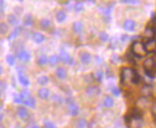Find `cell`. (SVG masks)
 I'll return each instance as SVG.
<instances>
[{
  "label": "cell",
  "mask_w": 156,
  "mask_h": 128,
  "mask_svg": "<svg viewBox=\"0 0 156 128\" xmlns=\"http://www.w3.org/2000/svg\"><path fill=\"white\" fill-rule=\"evenodd\" d=\"M140 75L135 70L129 67H123L121 69V84H137L140 81Z\"/></svg>",
  "instance_id": "cell-1"
},
{
  "label": "cell",
  "mask_w": 156,
  "mask_h": 128,
  "mask_svg": "<svg viewBox=\"0 0 156 128\" xmlns=\"http://www.w3.org/2000/svg\"><path fill=\"white\" fill-rule=\"evenodd\" d=\"M143 68L145 70L146 75L149 76L150 78H153L156 74V54L146 57V59L143 62Z\"/></svg>",
  "instance_id": "cell-2"
},
{
  "label": "cell",
  "mask_w": 156,
  "mask_h": 128,
  "mask_svg": "<svg viewBox=\"0 0 156 128\" xmlns=\"http://www.w3.org/2000/svg\"><path fill=\"white\" fill-rule=\"evenodd\" d=\"M130 52H131L132 55H134L137 59H140V57H144L147 54V49H146V46L143 42L140 41H134L131 44V47H130Z\"/></svg>",
  "instance_id": "cell-3"
},
{
  "label": "cell",
  "mask_w": 156,
  "mask_h": 128,
  "mask_svg": "<svg viewBox=\"0 0 156 128\" xmlns=\"http://www.w3.org/2000/svg\"><path fill=\"white\" fill-rule=\"evenodd\" d=\"M20 94L23 97V103L26 105V106H29V107H31V108L36 107V100H34V98L29 94V92L27 91V90L21 91Z\"/></svg>",
  "instance_id": "cell-4"
},
{
  "label": "cell",
  "mask_w": 156,
  "mask_h": 128,
  "mask_svg": "<svg viewBox=\"0 0 156 128\" xmlns=\"http://www.w3.org/2000/svg\"><path fill=\"white\" fill-rule=\"evenodd\" d=\"M151 104L152 103H151L149 97H146V96H140L136 101V107L142 110L148 108Z\"/></svg>",
  "instance_id": "cell-5"
},
{
  "label": "cell",
  "mask_w": 156,
  "mask_h": 128,
  "mask_svg": "<svg viewBox=\"0 0 156 128\" xmlns=\"http://www.w3.org/2000/svg\"><path fill=\"white\" fill-rule=\"evenodd\" d=\"M85 95H87V97L89 98H94L98 96V95H100V87H97V85H90V87H87V89H85Z\"/></svg>",
  "instance_id": "cell-6"
},
{
  "label": "cell",
  "mask_w": 156,
  "mask_h": 128,
  "mask_svg": "<svg viewBox=\"0 0 156 128\" xmlns=\"http://www.w3.org/2000/svg\"><path fill=\"white\" fill-rule=\"evenodd\" d=\"M123 27H124L125 30L129 31V32H133L136 28V22L132 19H126L123 23Z\"/></svg>",
  "instance_id": "cell-7"
},
{
  "label": "cell",
  "mask_w": 156,
  "mask_h": 128,
  "mask_svg": "<svg viewBox=\"0 0 156 128\" xmlns=\"http://www.w3.org/2000/svg\"><path fill=\"white\" fill-rule=\"evenodd\" d=\"M17 55H18V59L21 62H27L30 61V54L27 50H25L24 48H21L20 50L17 51Z\"/></svg>",
  "instance_id": "cell-8"
},
{
  "label": "cell",
  "mask_w": 156,
  "mask_h": 128,
  "mask_svg": "<svg viewBox=\"0 0 156 128\" xmlns=\"http://www.w3.org/2000/svg\"><path fill=\"white\" fill-rule=\"evenodd\" d=\"M59 56H60V59L62 61V62H65V64H67V65H70V66L73 65V59L66 50H64V49L60 50Z\"/></svg>",
  "instance_id": "cell-9"
},
{
  "label": "cell",
  "mask_w": 156,
  "mask_h": 128,
  "mask_svg": "<svg viewBox=\"0 0 156 128\" xmlns=\"http://www.w3.org/2000/svg\"><path fill=\"white\" fill-rule=\"evenodd\" d=\"M17 115H18V117L21 120H27L29 117L28 110H27L26 107L22 106V105H20V106L17 107Z\"/></svg>",
  "instance_id": "cell-10"
},
{
  "label": "cell",
  "mask_w": 156,
  "mask_h": 128,
  "mask_svg": "<svg viewBox=\"0 0 156 128\" xmlns=\"http://www.w3.org/2000/svg\"><path fill=\"white\" fill-rule=\"evenodd\" d=\"M79 59L81 62V64L83 65H89L92 59V55L89 51H81L79 53Z\"/></svg>",
  "instance_id": "cell-11"
},
{
  "label": "cell",
  "mask_w": 156,
  "mask_h": 128,
  "mask_svg": "<svg viewBox=\"0 0 156 128\" xmlns=\"http://www.w3.org/2000/svg\"><path fill=\"white\" fill-rule=\"evenodd\" d=\"M37 97L42 100H48L51 97V94H50V91L47 87H41L37 91Z\"/></svg>",
  "instance_id": "cell-12"
},
{
  "label": "cell",
  "mask_w": 156,
  "mask_h": 128,
  "mask_svg": "<svg viewBox=\"0 0 156 128\" xmlns=\"http://www.w3.org/2000/svg\"><path fill=\"white\" fill-rule=\"evenodd\" d=\"M83 23L81 21H75L72 24V30L73 32H75L76 34H81L83 31Z\"/></svg>",
  "instance_id": "cell-13"
},
{
  "label": "cell",
  "mask_w": 156,
  "mask_h": 128,
  "mask_svg": "<svg viewBox=\"0 0 156 128\" xmlns=\"http://www.w3.org/2000/svg\"><path fill=\"white\" fill-rule=\"evenodd\" d=\"M68 109H69V114L71 115L72 117H76L78 114H79V107L78 105L75 103L74 101L70 102L68 104Z\"/></svg>",
  "instance_id": "cell-14"
},
{
  "label": "cell",
  "mask_w": 156,
  "mask_h": 128,
  "mask_svg": "<svg viewBox=\"0 0 156 128\" xmlns=\"http://www.w3.org/2000/svg\"><path fill=\"white\" fill-rule=\"evenodd\" d=\"M55 75L56 77L60 80H65L67 78L68 73H67V70L65 69L64 67H57L56 70H55Z\"/></svg>",
  "instance_id": "cell-15"
},
{
  "label": "cell",
  "mask_w": 156,
  "mask_h": 128,
  "mask_svg": "<svg viewBox=\"0 0 156 128\" xmlns=\"http://www.w3.org/2000/svg\"><path fill=\"white\" fill-rule=\"evenodd\" d=\"M18 78H19V82L23 85V87H28V85H29V79L25 76L24 73L20 69H18Z\"/></svg>",
  "instance_id": "cell-16"
},
{
  "label": "cell",
  "mask_w": 156,
  "mask_h": 128,
  "mask_svg": "<svg viewBox=\"0 0 156 128\" xmlns=\"http://www.w3.org/2000/svg\"><path fill=\"white\" fill-rule=\"evenodd\" d=\"M102 105H103V107H105V108H110V107H112L115 105L114 98L110 97V96L104 97L102 100Z\"/></svg>",
  "instance_id": "cell-17"
},
{
  "label": "cell",
  "mask_w": 156,
  "mask_h": 128,
  "mask_svg": "<svg viewBox=\"0 0 156 128\" xmlns=\"http://www.w3.org/2000/svg\"><path fill=\"white\" fill-rule=\"evenodd\" d=\"M145 46H146V49H147L148 52L156 51V40L155 39L148 40V42L145 44Z\"/></svg>",
  "instance_id": "cell-18"
},
{
  "label": "cell",
  "mask_w": 156,
  "mask_h": 128,
  "mask_svg": "<svg viewBox=\"0 0 156 128\" xmlns=\"http://www.w3.org/2000/svg\"><path fill=\"white\" fill-rule=\"evenodd\" d=\"M32 41L36 44H42L45 41V36L41 32H34L32 34Z\"/></svg>",
  "instance_id": "cell-19"
},
{
  "label": "cell",
  "mask_w": 156,
  "mask_h": 128,
  "mask_svg": "<svg viewBox=\"0 0 156 128\" xmlns=\"http://www.w3.org/2000/svg\"><path fill=\"white\" fill-rule=\"evenodd\" d=\"M55 19H56L57 23H64L67 20V12L65 11H58L55 15Z\"/></svg>",
  "instance_id": "cell-20"
},
{
  "label": "cell",
  "mask_w": 156,
  "mask_h": 128,
  "mask_svg": "<svg viewBox=\"0 0 156 128\" xmlns=\"http://www.w3.org/2000/svg\"><path fill=\"white\" fill-rule=\"evenodd\" d=\"M60 61H62V59H60V56H59V55H57V54H52L51 56H49V59H48L49 65H50V66H52V67L57 66V65L59 64Z\"/></svg>",
  "instance_id": "cell-21"
},
{
  "label": "cell",
  "mask_w": 156,
  "mask_h": 128,
  "mask_svg": "<svg viewBox=\"0 0 156 128\" xmlns=\"http://www.w3.org/2000/svg\"><path fill=\"white\" fill-rule=\"evenodd\" d=\"M21 31H22V27H21V26H16V27L14 28V30L12 31V34H9V39H7V40H9V41L15 40L17 37L19 36V34H20Z\"/></svg>",
  "instance_id": "cell-22"
},
{
  "label": "cell",
  "mask_w": 156,
  "mask_h": 128,
  "mask_svg": "<svg viewBox=\"0 0 156 128\" xmlns=\"http://www.w3.org/2000/svg\"><path fill=\"white\" fill-rule=\"evenodd\" d=\"M48 59H49V57H47L45 54H41L37 59V64L39 65V66H45V65L49 64Z\"/></svg>",
  "instance_id": "cell-23"
},
{
  "label": "cell",
  "mask_w": 156,
  "mask_h": 128,
  "mask_svg": "<svg viewBox=\"0 0 156 128\" xmlns=\"http://www.w3.org/2000/svg\"><path fill=\"white\" fill-rule=\"evenodd\" d=\"M51 25H52L51 21L47 18H43L41 21H40V26H41L43 29H45V30H46V29H49L50 27H51Z\"/></svg>",
  "instance_id": "cell-24"
},
{
  "label": "cell",
  "mask_w": 156,
  "mask_h": 128,
  "mask_svg": "<svg viewBox=\"0 0 156 128\" xmlns=\"http://www.w3.org/2000/svg\"><path fill=\"white\" fill-rule=\"evenodd\" d=\"M51 101H52V103L55 105H60V104H62V102L65 101V99H62L59 95L53 94V95H51Z\"/></svg>",
  "instance_id": "cell-25"
},
{
  "label": "cell",
  "mask_w": 156,
  "mask_h": 128,
  "mask_svg": "<svg viewBox=\"0 0 156 128\" xmlns=\"http://www.w3.org/2000/svg\"><path fill=\"white\" fill-rule=\"evenodd\" d=\"M75 128H87V122L82 118L77 119L75 122Z\"/></svg>",
  "instance_id": "cell-26"
},
{
  "label": "cell",
  "mask_w": 156,
  "mask_h": 128,
  "mask_svg": "<svg viewBox=\"0 0 156 128\" xmlns=\"http://www.w3.org/2000/svg\"><path fill=\"white\" fill-rule=\"evenodd\" d=\"M140 93H142V96H146V97L150 96L152 94V87L150 85H144L142 87V90H140Z\"/></svg>",
  "instance_id": "cell-27"
},
{
  "label": "cell",
  "mask_w": 156,
  "mask_h": 128,
  "mask_svg": "<svg viewBox=\"0 0 156 128\" xmlns=\"http://www.w3.org/2000/svg\"><path fill=\"white\" fill-rule=\"evenodd\" d=\"M23 23H24L25 26H27V27L32 26V24H34V18H32L31 15L27 14L26 16L24 17V19H23Z\"/></svg>",
  "instance_id": "cell-28"
},
{
  "label": "cell",
  "mask_w": 156,
  "mask_h": 128,
  "mask_svg": "<svg viewBox=\"0 0 156 128\" xmlns=\"http://www.w3.org/2000/svg\"><path fill=\"white\" fill-rule=\"evenodd\" d=\"M7 22H9V24H11V25H16L18 23V19H17L16 15H14V14L7 15Z\"/></svg>",
  "instance_id": "cell-29"
},
{
  "label": "cell",
  "mask_w": 156,
  "mask_h": 128,
  "mask_svg": "<svg viewBox=\"0 0 156 128\" xmlns=\"http://www.w3.org/2000/svg\"><path fill=\"white\" fill-rule=\"evenodd\" d=\"M49 82V78L46 76V75H42L37 78V84L41 85H46Z\"/></svg>",
  "instance_id": "cell-30"
},
{
  "label": "cell",
  "mask_w": 156,
  "mask_h": 128,
  "mask_svg": "<svg viewBox=\"0 0 156 128\" xmlns=\"http://www.w3.org/2000/svg\"><path fill=\"white\" fill-rule=\"evenodd\" d=\"M73 9H74V11L76 12H80L83 11L84 6H83V3H82L81 1H77L76 3L74 4V6H73Z\"/></svg>",
  "instance_id": "cell-31"
},
{
  "label": "cell",
  "mask_w": 156,
  "mask_h": 128,
  "mask_svg": "<svg viewBox=\"0 0 156 128\" xmlns=\"http://www.w3.org/2000/svg\"><path fill=\"white\" fill-rule=\"evenodd\" d=\"M94 77L97 81L100 82V81H102L103 77H104V73H103V71H101V70H97V71L94 73Z\"/></svg>",
  "instance_id": "cell-32"
},
{
  "label": "cell",
  "mask_w": 156,
  "mask_h": 128,
  "mask_svg": "<svg viewBox=\"0 0 156 128\" xmlns=\"http://www.w3.org/2000/svg\"><path fill=\"white\" fill-rule=\"evenodd\" d=\"M99 39L102 43H106V42H108V40H109V37H108V34H106V32L101 31L99 34Z\"/></svg>",
  "instance_id": "cell-33"
},
{
  "label": "cell",
  "mask_w": 156,
  "mask_h": 128,
  "mask_svg": "<svg viewBox=\"0 0 156 128\" xmlns=\"http://www.w3.org/2000/svg\"><path fill=\"white\" fill-rule=\"evenodd\" d=\"M12 100H14L15 103H23V97H22L21 94H14Z\"/></svg>",
  "instance_id": "cell-34"
},
{
  "label": "cell",
  "mask_w": 156,
  "mask_h": 128,
  "mask_svg": "<svg viewBox=\"0 0 156 128\" xmlns=\"http://www.w3.org/2000/svg\"><path fill=\"white\" fill-rule=\"evenodd\" d=\"M99 9L101 11V12L104 16H106L107 18H109V16H110V7H102V6H99Z\"/></svg>",
  "instance_id": "cell-35"
},
{
  "label": "cell",
  "mask_w": 156,
  "mask_h": 128,
  "mask_svg": "<svg viewBox=\"0 0 156 128\" xmlns=\"http://www.w3.org/2000/svg\"><path fill=\"white\" fill-rule=\"evenodd\" d=\"M5 59L9 66H15V56H12V54H7Z\"/></svg>",
  "instance_id": "cell-36"
},
{
  "label": "cell",
  "mask_w": 156,
  "mask_h": 128,
  "mask_svg": "<svg viewBox=\"0 0 156 128\" xmlns=\"http://www.w3.org/2000/svg\"><path fill=\"white\" fill-rule=\"evenodd\" d=\"M44 127L45 128H56V125H55L52 121H50V120H45Z\"/></svg>",
  "instance_id": "cell-37"
},
{
  "label": "cell",
  "mask_w": 156,
  "mask_h": 128,
  "mask_svg": "<svg viewBox=\"0 0 156 128\" xmlns=\"http://www.w3.org/2000/svg\"><path fill=\"white\" fill-rule=\"evenodd\" d=\"M121 3L124 4H138L140 3V0H120Z\"/></svg>",
  "instance_id": "cell-38"
},
{
  "label": "cell",
  "mask_w": 156,
  "mask_h": 128,
  "mask_svg": "<svg viewBox=\"0 0 156 128\" xmlns=\"http://www.w3.org/2000/svg\"><path fill=\"white\" fill-rule=\"evenodd\" d=\"M112 94L114 95V96L115 97H119L120 96V90H119V87H114L112 89Z\"/></svg>",
  "instance_id": "cell-39"
},
{
  "label": "cell",
  "mask_w": 156,
  "mask_h": 128,
  "mask_svg": "<svg viewBox=\"0 0 156 128\" xmlns=\"http://www.w3.org/2000/svg\"><path fill=\"white\" fill-rule=\"evenodd\" d=\"M7 32V25L1 22V34H5Z\"/></svg>",
  "instance_id": "cell-40"
},
{
  "label": "cell",
  "mask_w": 156,
  "mask_h": 128,
  "mask_svg": "<svg viewBox=\"0 0 156 128\" xmlns=\"http://www.w3.org/2000/svg\"><path fill=\"white\" fill-rule=\"evenodd\" d=\"M151 110H152L153 117H154V119L156 120V101L154 102V103H152V105H151Z\"/></svg>",
  "instance_id": "cell-41"
},
{
  "label": "cell",
  "mask_w": 156,
  "mask_h": 128,
  "mask_svg": "<svg viewBox=\"0 0 156 128\" xmlns=\"http://www.w3.org/2000/svg\"><path fill=\"white\" fill-rule=\"evenodd\" d=\"M1 1V15H3L4 12V7H5V4H4V0H0Z\"/></svg>",
  "instance_id": "cell-42"
},
{
  "label": "cell",
  "mask_w": 156,
  "mask_h": 128,
  "mask_svg": "<svg viewBox=\"0 0 156 128\" xmlns=\"http://www.w3.org/2000/svg\"><path fill=\"white\" fill-rule=\"evenodd\" d=\"M128 39H129V37L126 36V34H123V36L121 37V41H126Z\"/></svg>",
  "instance_id": "cell-43"
},
{
  "label": "cell",
  "mask_w": 156,
  "mask_h": 128,
  "mask_svg": "<svg viewBox=\"0 0 156 128\" xmlns=\"http://www.w3.org/2000/svg\"><path fill=\"white\" fill-rule=\"evenodd\" d=\"M5 90V84L3 81H1V93L3 94V91Z\"/></svg>",
  "instance_id": "cell-44"
},
{
  "label": "cell",
  "mask_w": 156,
  "mask_h": 128,
  "mask_svg": "<svg viewBox=\"0 0 156 128\" xmlns=\"http://www.w3.org/2000/svg\"><path fill=\"white\" fill-rule=\"evenodd\" d=\"M29 128H40V127L37 126V124H31V125H30V126H29Z\"/></svg>",
  "instance_id": "cell-45"
},
{
  "label": "cell",
  "mask_w": 156,
  "mask_h": 128,
  "mask_svg": "<svg viewBox=\"0 0 156 128\" xmlns=\"http://www.w3.org/2000/svg\"><path fill=\"white\" fill-rule=\"evenodd\" d=\"M18 1H20V2H23V1H24V0H18Z\"/></svg>",
  "instance_id": "cell-46"
},
{
  "label": "cell",
  "mask_w": 156,
  "mask_h": 128,
  "mask_svg": "<svg viewBox=\"0 0 156 128\" xmlns=\"http://www.w3.org/2000/svg\"><path fill=\"white\" fill-rule=\"evenodd\" d=\"M90 1H94V0H90Z\"/></svg>",
  "instance_id": "cell-47"
}]
</instances>
